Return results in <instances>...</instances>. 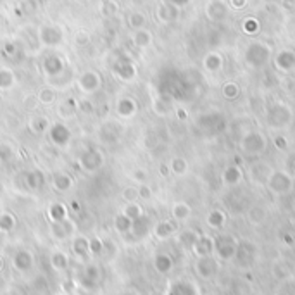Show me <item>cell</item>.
<instances>
[{
    "instance_id": "1",
    "label": "cell",
    "mask_w": 295,
    "mask_h": 295,
    "mask_svg": "<svg viewBox=\"0 0 295 295\" xmlns=\"http://www.w3.org/2000/svg\"><path fill=\"white\" fill-rule=\"evenodd\" d=\"M102 86H104V78L97 69H86V71L80 73L76 78V88L83 97L95 95L102 90Z\"/></svg>"
},
{
    "instance_id": "2",
    "label": "cell",
    "mask_w": 295,
    "mask_h": 295,
    "mask_svg": "<svg viewBox=\"0 0 295 295\" xmlns=\"http://www.w3.org/2000/svg\"><path fill=\"white\" fill-rule=\"evenodd\" d=\"M37 38H38V43L45 48L61 47L62 42H64V30H62V26L54 24V23L42 24V26H38Z\"/></svg>"
},
{
    "instance_id": "3",
    "label": "cell",
    "mask_w": 295,
    "mask_h": 295,
    "mask_svg": "<svg viewBox=\"0 0 295 295\" xmlns=\"http://www.w3.org/2000/svg\"><path fill=\"white\" fill-rule=\"evenodd\" d=\"M105 163V157L102 154V150L95 149V147H90V149H85L78 157V164L80 169L86 174H95L97 171L102 169Z\"/></svg>"
},
{
    "instance_id": "4",
    "label": "cell",
    "mask_w": 295,
    "mask_h": 295,
    "mask_svg": "<svg viewBox=\"0 0 295 295\" xmlns=\"http://www.w3.org/2000/svg\"><path fill=\"white\" fill-rule=\"evenodd\" d=\"M47 138L50 142V145H54L55 149H66L71 143L73 131L64 121H54L50 123V128L47 131Z\"/></svg>"
},
{
    "instance_id": "5",
    "label": "cell",
    "mask_w": 295,
    "mask_h": 295,
    "mask_svg": "<svg viewBox=\"0 0 295 295\" xmlns=\"http://www.w3.org/2000/svg\"><path fill=\"white\" fill-rule=\"evenodd\" d=\"M42 71H43L45 78L48 80L59 78V76H62L66 71V61L59 54L50 52V54H47L42 59Z\"/></svg>"
},
{
    "instance_id": "6",
    "label": "cell",
    "mask_w": 295,
    "mask_h": 295,
    "mask_svg": "<svg viewBox=\"0 0 295 295\" xmlns=\"http://www.w3.org/2000/svg\"><path fill=\"white\" fill-rule=\"evenodd\" d=\"M75 233H76V223L71 219V217L61 221V223L50 224V235L59 242L69 240V238L75 237Z\"/></svg>"
},
{
    "instance_id": "7",
    "label": "cell",
    "mask_w": 295,
    "mask_h": 295,
    "mask_svg": "<svg viewBox=\"0 0 295 295\" xmlns=\"http://www.w3.org/2000/svg\"><path fill=\"white\" fill-rule=\"evenodd\" d=\"M112 73L118 80L125 83H131L136 78V66L129 59H119L112 68Z\"/></svg>"
},
{
    "instance_id": "8",
    "label": "cell",
    "mask_w": 295,
    "mask_h": 295,
    "mask_svg": "<svg viewBox=\"0 0 295 295\" xmlns=\"http://www.w3.org/2000/svg\"><path fill=\"white\" fill-rule=\"evenodd\" d=\"M136 112H138V105H136L135 98L125 95L116 100V114H118V118L125 119V121L126 119H133L136 116Z\"/></svg>"
},
{
    "instance_id": "9",
    "label": "cell",
    "mask_w": 295,
    "mask_h": 295,
    "mask_svg": "<svg viewBox=\"0 0 295 295\" xmlns=\"http://www.w3.org/2000/svg\"><path fill=\"white\" fill-rule=\"evenodd\" d=\"M50 187L57 194H66V192H69L75 187V180H73V176L69 173L59 171V173H54L50 176Z\"/></svg>"
},
{
    "instance_id": "10",
    "label": "cell",
    "mask_w": 295,
    "mask_h": 295,
    "mask_svg": "<svg viewBox=\"0 0 295 295\" xmlns=\"http://www.w3.org/2000/svg\"><path fill=\"white\" fill-rule=\"evenodd\" d=\"M98 280H100V268L95 264H88L83 268L82 276H80V285L86 290H92L98 285Z\"/></svg>"
},
{
    "instance_id": "11",
    "label": "cell",
    "mask_w": 295,
    "mask_h": 295,
    "mask_svg": "<svg viewBox=\"0 0 295 295\" xmlns=\"http://www.w3.org/2000/svg\"><path fill=\"white\" fill-rule=\"evenodd\" d=\"M55 112H57V118L61 119V121H69V119L76 118V114H78V98L75 97L64 98V100L57 105Z\"/></svg>"
},
{
    "instance_id": "12",
    "label": "cell",
    "mask_w": 295,
    "mask_h": 295,
    "mask_svg": "<svg viewBox=\"0 0 295 295\" xmlns=\"http://www.w3.org/2000/svg\"><path fill=\"white\" fill-rule=\"evenodd\" d=\"M35 264V257L33 254H31L30 251H24V249H21V251H17L16 254H14L12 257V266L16 271L19 273H26L30 271L31 268H33Z\"/></svg>"
},
{
    "instance_id": "13",
    "label": "cell",
    "mask_w": 295,
    "mask_h": 295,
    "mask_svg": "<svg viewBox=\"0 0 295 295\" xmlns=\"http://www.w3.org/2000/svg\"><path fill=\"white\" fill-rule=\"evenodd\" d=\"M50 119L45 114H35L28 119V129L33 135H47L48 128H50Z\"/></svg>"
},
{
    "instance_id": "14",
    "label": "cell",
    "mask_w": 295,
    "mask_h": 295,
    "mask_svg": "<svg viewBox=\"0 0 295 295\" xmlns=\"http://www.w3.org/2000/svg\"><path fill=\"white\" fill-rule=\"evenodd\" d=\"M24 185L30 192H40L45 185V176L42 171L38 169H31L24 174Z\"/></svg>"
},
{
    "instance_id": "15",
    "label": "cell",
    "mask_w": 295,
    "mask_h": 295,
    "mask_svg": "<svg viewBox=\"0 0 295 295\" xmlns=\"http://www.w3.org/2000/svg\"><path fill=\"white\" fill-rule=\"evenodd\" d=\"M47 214H48L50 223H61V221H64L69 217V209L64 202H54L48 206Z\"/></svg>"
},
{
    "instance_id": "16",
    "label": "cell",
    "mask_w": 295,
    "mask_h": 295,
    "mask_svg": "<svg viewBox=\"0 0 295 295\" xmlns=\"http://www.w3.org/2000/svg\"><path fill=\"white\" fill-rule=\"evenodd\" d=\"M17 85V76L14 69L2 66L0 68V92H10Z\"/></svg>"
},
{
    "instance_id": "17",
    "label": "cell",
    "mask_w": 295,
    "mask_h": 295,
    "mask_svg": "<svg viewBox=\"0 0 295 295\" xmlns=\"http://www.w3.org/2000/svg\"><path fill=\"white\" fill-rule=\"evenodd\" d=\"M131 42L136 48H149L150 45L154 43V35L150 33L147 28H142V30H135L131 35Z\"/></svg>"
},
{
    "instance_id": "18",
    "label": "cell",
    "mask_w": 295,
    "mask_h": 295,
    "mask_svg": "<svg viewBox=\"0 0 295 295\" xmlns=\"http://www.w3.org/2000/svg\"><path fill=\"white\" fill-rule=\"evenodd\" d=\"M71 249H73V254H75L76 257H80V259L86 257V255L90 254L88 252V238L83 237V235H76V237H73Z\"/></svg>"
},
{
    "instance_id": "19",
    "label": "cell",
    "mask_w": 295,
    "mask_h": 295,
    "mask_svg": "<svg viewBox=\"0 0 295 295\" xmlns=\"http://www.w3.org/2000/svg\"><path fill=\"white\" fill-rule=\"evenodd\" d=\"M37 98L40 105H54L57 102V88L54 86H42L37 92Z\"/></svg>"
},
{
    "instance_id": "20",
    "label": "cell",
    "mask_w": 295,
    "mask_h": 295,
    "mask_svg": "<svg viewBox=\"0 0 295 295\" xmlns=\"http://www.w3.org/2000/svg\"><path fill=\"white\" fill-rule=\"evenodd\" d=\"M50 266L54 271H66L69 266V257L66 252L62 251H54L50 255Z\"/></svg>"
},
{
    "instance_id": "21",
    "label": "cell",
    "mask_w": 295,
    "mask_h": 295,
    "mask_svg": "<svg viewBox=\"0 0 295 295\" xmlns=\"http://www.w3.org/2000/svg\"><path fill=\"white\" fill-rule=\"evenodd\" d=\"M156 16L161 23H169L176 17V7L171 5V3H161L156 10Z\"/></svg>"
},
{
    "instance_id": "22",
    "label": "cell",
    "mask_w": 295,
    "mask_h": 295,
    "mask_svg": "<svg viewBox=\"0 0 295 295\" xmlns=\"http://www.w3.org/2000/svg\"><path fill=\"white\" fill-rule=\"evenodd\" d=\"M114 230L118 231L119 235H128L129 231H131V226H133V221L129 219V217H126L123 212L116 214L114 216Z\"/></svg>"
},
{
    "instance_id": "23",
    "label": "cell",
    "mask_w": 295,
    "mask_h": 295,
    "mask_svg": "<svg viewBox=\"0 0 295 295\" xmlns=\"http://www.w3.org/2000/svg\"><path fill=\"white\" fill-rule=\"evenodd\" d=\"M16 224L17 219L12 212H9V211L0 212V233H10L16 228Z\"/></svg>"
},
{
    "instance_id": "24",
    "label": "cell",
    "mask_w": 295,
    "mask_h": 295,
    "mask_svg": "<svg viewBox=\"0 0 295 295\" xmlns=\"http://www.w3.org/2000/svg\"><path fill=\"white\" fill-rule=\"evenodd\" d=\"M121 212L125 214L126 217H129L131 221H135V219H138V217L143 216V209H142V206L138 204V200H135V202H126Z\"/></svg>"
},
{
    "instance_id": "25",
    "label": "cell",
    "mask_w": 295,
    "mask_h": 295,
    "mask_svg": "<svg viewBox=\"0 0 295 295\" xmlns=\"http://www.w3.org/2000/svg\"><path fill=\"white\" fill-rule=\"evenodd\" d=\"M118 10H119V5H118L116 0H102V2L98 3V12H100L104 17L116 16Z\"/></svg>"
},
{
    "instance_id": "26",
    "label": "cell",
    "mask_w": 295,
    "mask_h": 295,
    "mask_svg": "<svg viewBox=\"0 0 295 295\" xmlns=\"http://www.w3.org/2000/svg\"><path fill=\"white\" fill-rule=\"evenodd\" d=\"M128 24H129V28H131L133 31H135V30H142V28H145V24H147V17H145V14L140 12V10H133V12L128 16Z\"/></svg>"
},
{
    "instance_id": "27",
    "label": "cell",
    "mask_w": 295,
    "mask_h": 295,
    "mask_svg": "<svg viewBox=\"0 0 295 295\" xmlns=\"http://www.w3.org/2000/svg\"><path fill=\"white\" fill-rule=\"evenodd\" d=\"M88 252L93 257H98V255L104 254V240L100 237L88 238Z\"/></svg>"
},
{
    "instance_id": "28",
    "label": "cell",
    "mask_w": 295,
    "mask_h": 295,
    "mask_svg": "<svg viewBox=\"0 0 295 295\" xmlns=\"http://www.w3.org/2000/svg\"><path fill=\"white\" fill-rule=\"evenodd\" d=\"M221 9H224V5L219 2V0H214V2L209 3V7H207V14H209L211 19H223V16H221Z\"/></svg>"
},
{
    "instance_id": "29",
    "label": "cell",
    "mask_w": 295,
    "mask_h": 295,
    "mask_svg": "<svg viewBox=\"0 0 295 295\" xmlns=\"http://www.w3.org/2000/svg\"><path fill=\"white\" fill-rule=\"evenodd\" d=\"M90 40H92V37H90V33L85 30L78 31V33L75 35V43L78 45V47H86V45L90 43Z\"/></svg>"
},
{
    "instance_id": "30",
    "label": "cell",
    "mask_w": 295,
    "mask_h": 295,
    "mask_svg": "<svg viewBox=\"0 0 295 295\" xmlns=\"http://www.w3.org/2000/svg\"><path fill=\"white\" fill-rule=\"evenodd\" d=\"M154 233H156V237H159V238H166V237H169V233H171V224L169 223H159L156 228H154Z\"/></svg>"
},
{
    "instance_id": "31",
    "label": "cell",
    "mask_w": 295,
    "mask_h": 295,
    "mask_svg": "<svg viewBox=\"0 0 295 295\" xmlns=\"http://www.w3.org/2000/svg\"><path fill=\"white\" fill-rule=\"evenodd\" d=\"M156 268H157V271H161V273L168 271V269L171 268L169 257H166V255H157L156 257Z\"/></svg>"
},
{
    "instance_id": "32",
    "label": "cell",
    "mask_w": 295,
    "mask_h": 295,
    "mask_svg": "<svg viewBox=\"0 0 295 295\" xmlns=\"http://www.w3.org/2000/svg\"><path fill=\"white\" fill-rule=\"evenodd\" d=\"M78 111H82L83 114H93V104L90 100H86V98H82V100H78Z\"/></svg>"
},
{
    "instance_id": "33",
    "label": "cell",
    "mask_w": 295,
    "mask_h": 295,
    "mask_svg": "<svg viewBox=\"0 0 295 295\" xmlns=\"http://www.w3.org/2000/svg\"><path fill=\"white\" fill-rule=\"evenodd\" d=\"M188 212H190V209H188V207L185 206V204H181V202H178L176 206L173 207V214L178 217V219H183Z\"/></svg>"
},
{
    "instance_id": "34",
    "label": "cell",
    "mask_w": 295,
    "mask_h": 295,
    "mask_svg": "<svg viewBox=\"0 0 295 295\" xmlns=\"http://www.w3.org/2000/svg\"><path fill=\"white\" fill-rule=\"evenodd\" d=\"M123 199H125L126 202H135V200H138V188L128 187L123 192Z\"/></svg>"
},
{
    "instance_id": "35",
    "label": "cell",
    "mask_w": 295,
    "mask_h": 295,
    "mask_svg": "<svg viewBox=\"0 0 295 295\" xmlns=\"http://www.w3.org/2000/svg\"><path fill=\"white\" fill-rule=\"evenodd\" d=\"M23 105H24V109H26V111H33V109H37L38 105H40V102H38V98H37V93L24 98Z\"/></svg>"
},
{
    "instance_id": "36",
    "label": "cell",
    "mask_w": 295,
    "mask_h": 295,
    "mask_svg": "<svg viewBox=\"0 0 295 295\" xmlns=\"http://www.w3.org/2000/svg\"><path fill=\"white\" fill-rule=\"evenodd\" d=\"M171 168H173V171L176 174H181L185 171V168H187V164H185L183 159H173V163H171Z\"/></svg>"
},
{
    "instance_id": "37",
    "label": "cell",
    "mask_w": 295,
    "mask_h": 295,
    "mask_svg": "<svg viewBox=\"0 0 295 295\" xmlns=\"http://www.w3.org/2000/svg\"><path fill=\"white\" fill-rule=\"evenodd\" d=\"M131 178H133L135 181H138L140 185H143V183L147 181V173H145L143 169H135V171L131 173Z\"/></svg>"
},
{
    "instance_id": "38",
    "label": "cell",
    "mask_w": 295,
    "mask_h": 295,
    "mask_svg": "<svg viewBox=\"0 0 295 295\" xmlns=\"http://www.w3.org/2000/svg\"><path fill=\"white\" fill-rule=\"evenodd\" d=\"M150 197H152V190H150V188L147 187L145 183H143V185H140V187H138V199L149 200Z\"/></svg>"
},
{
    "instance_id": "39",
    "label": "cell",
    "mask_w": 295,
    "mask_h": 295,
    "mask_svg": "<svg viewBox=\"0 0 295 295\" xmlns=\"http://www.w3.org/2000/svg\"><path fill=\"white\" fill-rule=\"evenodd\" d=\"M3 52H5L7 55H14V54H16V45L9 42V43L3 45Z\"/></svg>"
},
{
    "instance_id": "40",
    "label": "cell",
    "mask_w": 295,
    "mask_h": 295,
    "mask_svg": "<svg viewBox=\"0 0 295 295\" xmlns=\"http://www.w3.org/2000/svg\"><path fill=\"white\" fill-rule=\"evenodd\" d=\"M68 209L75 211V212H80V211H82V206H80L78 200H71V202H69V206H68Z\"/></svg>"
},
{
    "instance_id": "41",
    "label": "cell",
    "mask_w": 295,
    "mask_h": 295,
    "mask_svg": "<svg viewBox=\"0 0 295 295\" xmlns=\"http://www.w3.org/2000/svg\"><path fill=\"white\" fill-rule=\"evenodd\" d=\"M3 269V259H2V255H0V271Z\"/></svg>"
},
{
    "instance_id": "42",
    "label": "cell",
    "mask_w": 295,
    "mask_h": 295,
    "mask_svg": "<svg viewBox=\"0 0 295 295\" xmlns=\"http://www.w3.org/2000/svg\"><path fill=\"white\" fill-rule=\"evenodd\" d=\"M0 168H2V157H0Z\"/></svg>"
}]
</instances>
